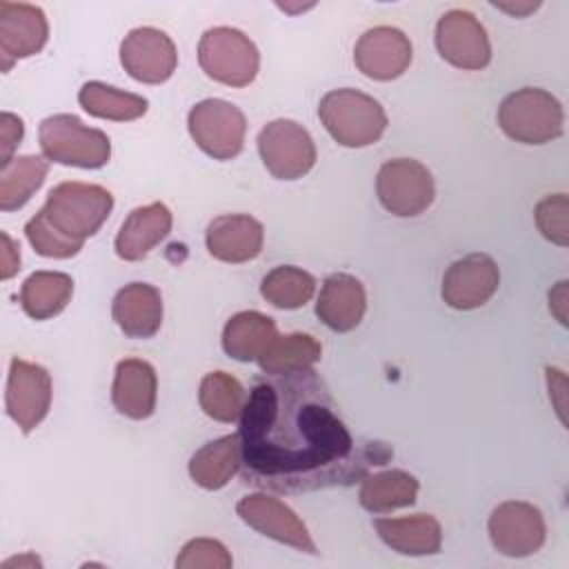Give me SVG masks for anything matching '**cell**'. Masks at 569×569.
I'll return each mask as SVG.
<instances>
[{
  "label": "cell",
  "instance_id": "6da1fadb",
  "mask_svg": "<svg viewBox=\"0 0 569 569\" xmlns=\"http://www.w3.org/2000/svg\"><path fill=\"white\" fill-rule=\"evenodd\" d=\"M253 387L240 416L242 465L251 482L298 491L349 480L353 438L311 371Z\"/></svg>",
  "mask_w": 569,
  "mask_h": 569
},
{
  "label": "cell",
  "instance_id": "7a4b0ae2",
  "mask_svg": "<svg viewBox=\"0 0 569 569\" xmlns=\"http://www.w3.org/2000/svg\"><path fill=\"white\" fill-rule=\"evenodd\" d=\"M113 209V196L100 184L67 180L56 184L40 211L49 224L64 238L84 244L107 222Z\"/></svg>",
  "mask_w": 569,
  "mask_h": 569
},
{
  "label": "cell",
  "instance_id": "3957f363",
  "mask_svg": "<svg viewBox=\"0 0 569 569\" xmlns=\"http://www.w3.org/2000/svg\"><path fill=\"white\" fill-rule=\"evenodd\" d=\"M318 116L329 136L349 149L378 142L387 129V113L382 104L351 87L325 93L318 104Z\"/></svg>",
  "mask_w": 569,
  "mask_h": 569
},
{
  "label": "cell",
  "instance_id": "277c9868",
  "mask_svg": "<svg viewBox=\"0 0 569 569\" xmlns=\"http://www.w3.org/2000/svg\"><path fill=\"white\" fill-rule=\"evenodd\" d=\"M38 142L42 156L51 162L100 169L111 158V140L104 131L87 127L73 113H53L38 127Z\"/></svg>",
  "mask_w": 569,
  "mask_h": 569
},
{
  "label": "cell",
  "instance_id": "5b68a950",
  "mask_svg": "<svg viewBox=\"0 0 569 569\" xmlns=\"http://www.w3.org/2000/svg\"><path fill=\"white\" fill-rule=\"evenodd\" d=\"M498 124L516 142L545 144L562 136L565 111L556 96L540 87H522L498 107Z\"/></svg>",
  "mask_w": 569,
  "mask_h": 569
},
{
  "label": "cell",
  "instance_id": "8992f818",
  "mask_svg": "<svg viewBox=\"0 0 569 569\" xmlns=\"http://www.w3.org/2000/svg\"><path fill=\"white\" fill-rule=\"evenodd\" d=\"M198 62L202 71L227 87H247L260 69L253 40L233 27H211L200 36Z\"/></svg>",
  "mask_w": 569,
  "mask_h": 569
},
{
  "label": "cell",
  "instance_id": "52a82bcc",
  "mask_svg": "<svg viewBox=\"0 0 569 569\" xmlns=\"http://www.w3.org/2000/svg\"><path fill=\"white\" fill-rule=\"evenodd\" d=\"M187 127L198 144L213 160H231L244 147L247 118L244 113L220 98H207L191 107Z\"/></svg>",
  "mask_w": 569,
  "mask_h": 569
},
{
  "label": "cell",
  "instance_id": "ba28073f",
  "mask_svg": "<svg viewBox=\"0 0 569 569\" xmlns=\"http://www.w3.org/2000/svg\"><path fill=\"white\" fill-rule=\"evenodd\" d=\"M258 153L267 171L278 180H298L316 164V142L296 120L278 118L258 133Z\"/></svg>",
  "mask_w": 569,
  "mask_h": 569
},
{
  "label": "cell",
  "instance_id": "9c48e42d",
  "mask_svg": "<svg viewBox=\"0 0 569 569\" xmlns=\"http://www.w3.org/2000/svg\"><path fill=\"white\" fill-rule=\"evenodd\" d=\"M376 193L380 204L398 218H413L427 211L436 189L431 171L413 158L387 160L376 176Z\"/></svg>",
  "mask_w": 569,
  "mask_h": 569
},
{
  "label": "cell",
  "instance_id": "30bf717a",
  "mask_svg": "<svg viewBox=\"0 0 569 569\" xmlns=\"http://www.w3.org/2000/svg\"><path fill=\"white\" fill-rule=\"evenodd\" d=\"M491 545L507 558L536 553L547 538V525L538 507L522 500L500 502L487 522Z\"/></svg>",
  "mask_w": 569,
  "mask_h": 569
},
{
  "label": "cell",
  "instance_id": "8fae6325",
  "mask_svg": "<svg viewBox=\"0 0 569 569\" xmlns=\"http://www.w3.org/2000/svg\"><path fill=\"white\" fill-rule=\"evenodd\" d=\"M436 49L453 67L485 69L491 62V42L480 20L465 9H451L436 22Z\"/></svg>",
  "mask_w": 569,
  "mask_h": 569
},
{
  "label": "cell",
  "instance_id": "7c38bea8",
  "mask_svg": "<svg viewBox=\"0 0 569 569\" xmlns=\"http://www.w3.org/2000/svg\"><path fill=\"white\" fill-rule=\"evenodd\" d=\"M4 405L9 418L22 433H31L49 413L51 407V376L42 365L13 358L7 376Z\"/></svg>",
  "mask_w": 569,
  "mask_h": 569
},
{
  "label": "cell",
  "instance_id": "4fadbf2b",
  "mask_svg": "<svg viewBox=\"0 0 569 569\" xmlns=\"http://www.w3.org/2000/svg\"><path fill=\"white\" fill-rule=\"evenodd\" d=\"M120 64L138 82L162 84L178 67V49L164 31L136 27L120 42Z\"/></svg>",
  "mask_w": 569,
  "mask_h": 569
},
{
  "label": "cell",
  "instance_id": "5bb4252c",
  "mask_svg": "<svg viewBox=\"0 0 569 569\" xmlns=\"http://www.w3.org/2000/svg\"><path fill=\"white\" fill-rule=\"evenodd\" d=\"M236 513L244 525L271 540H278L311 556L318 553V547L307 525L296 516L293 509H289L282 500L269 493L242 496L236 505Z\"/></svg>",
  "mask_w": 569,
  "mask_h": 569
},
{
  "label": "cell",
  "instance_id": "9a60e30c",
  "mask_svg": "<svg viewBox=\"0 0 569 569\" xmlns=\"http://www.w3.org/2000/svg\"><path fill=\"white\" fill-rule=\"evenodd\" d=\"M413 47L409 36L389 24L367 29L353 47V62L358 71L378 82L400 78L409 69Z\"/></svg>",
  "mask_w": 569,
  "mask_h": 569
},
{
  "label": "cell",
  "instance_id": "2e32d148",
  "mask_svg": "<svg viewBox=\"0 0 569 569\" xmlns=\"http://www.w3.org/2000/svg\"><path fill=\"white\" fill-rule=\"evenodd\" d=\"M500 284V269L487 253H469L449 264L442 276V300L458 311H471L491 300Z\"/></svg>",
  "mask_w": 569,
  "mask_h": 569
},
{
  "label": "cell",
  "instance_id": "e0dca14e",
  "mask_svg": "<svg viewBox=\"0 0 569 569\" xmlns=\"http://www.w3.org/2000/svg\"><path fill=\"white\" fill-rule=\"evenodd\" d=\"M49 40V22L40 7L27 2H0V56L2 71L16 60L31 58L44 49Z\"/></svg>",
  "mask_w": 569,
  "mask_h": 569
},
{
  "label": "cell",
  "instance_id": "ac0fdd59",
  "mask_svg": "<svg viewBox=\"0 0 569 569\" xmlns=\"http://www.w3.org/2000/svg\"><path fill=\"white\" fill-rule=\"evenodd\" d=\"M204 244L220 262H249L262 251L264 227L249 213H222L209 222Z\"/></svg>",
  "mask_w": 569,
  "mask_h": 569
},
{
  "label": "cell",
  "instance_id": "d6986e66",
  "mask_svg": "<svg viewBox=\"0 0 569 569\" xmlns=\"http://www.w3.org/2000/svg\"><path fill=\"white\" fill-rule=\"evenodd\" d=\"M367 311V293L362 282L351 273H331L325 278L318 300L316 316L331 331L347 333L356 329Z\"/></svg>",
  "mask_w": 569,
  "mask_h": 569
},
{
  "label": "cell",
  "instance_id": "ffe728a7",
  "mask_svg": "<svg viewBox=\"0 0 569 569\" xmlns=\"http://www.w3.org/2000/svg\"><path fill=\"white\" fill-rule=\"evenodd\" d=\"M158 376L142 358H124L116 365L111 402L118 413L131 420H144L156 411Z\"/></svg>",
  "mask_w": 569,
  "mask_h": 569
},
{
  "label": "cell",
  "instance_id": "44dd1931",
  "mask_svg": "<svg viewBox=\"0 0 569 569\" xmlns=\"http://www.w3.org/2000/svg\"><path fill=\"white\" fill-rule=\"evenodd\" d=\"M162 296L149 282L124 284L111 302V316L127 338H151L162 325Z\"/></svg>",
  "mask_w": 569,
  "mask_h": 569
},
{
  "label": "cell",
  "instance_id": "7402d4cb",
  "mask_svg": "<svg viewBox=\"0 0 569 569\" xmlns=\"http://www.w3.org/2000/svg\"><path fill=\"white\" fill-rule=\"evenodd\" d=\"M173 224V216L164 202L136 207L116 236V253L127 262L142 260L156 244H160Z\"/></svg>",
  "mask_w": 569,
  "mask_h": 569
},
{
  "label": "cell",
  "instance_id": "603a6c76",
  "mask_svg": "<svg viewBox=\"0 0 569 569\" xmlns=\"http://www.w3.org/2000/svg\"><path fill=\"white\" fill-rule=\"evenodd\" d=\"M373 527L387 547L405 556H433L442 547V527L431 513L376 518Z\"/></svg>",
  "mask_w": 569,
  "mask_h": 569
},
{
  "label": "cell",
  "instance_id": "cb8c5ba5",
  "mask_svg": "<svg viewBox=\"0 0 569 569\" xmlns=\"http://www.w3.org/2000/svg\"><path fill=\"white\" fill-rule=\"evenodd\" d=\"M242 467L240 433L216 438L200 447L189 460L191 480L209 491L222 489Z\"/></svg>",
  "mask_w": 569,
  "mask_h": 569
},
{
  "label": "cell",
  "instance_id": "d4e9b609",
  "mask_svg": "<svg viewBox=\"0 0 569 569\" xmlns=\"http://www.w3.org/2000/svg\"><path fill=\"white\" fill-rule=\"evenodd\" d=\"M278 336L273 318L260 311H240L222 329V349L238 362H253Z\"/></svg>",
  "mask_w": 569,
  "mask_h": 569
},
{
  "label": "cell",
  "instance_id": "484cf974",
  "mask_svg": "<svg viewBox=\"0 0 569 569\" xmlns=\"http://www.w3.org/2000/svg\"><path fill=\"white\" fill-rule=\"evenodd\" d=\"M420 482L416 476L402 469H387L365 476L358 500L360 507L371 513H391L402 507H411L418 498Z\"/></svg>",
  "mask_w": 569,
  "mask_h": 569
},
{
  "label": "cell",
  "instance_id": "4316f807",
  "mask_svg": "<svg viewBox=\"0 0 569 569\" xmlns=\"http://www.w3.org/2000/svg\"><path fill=\"white\" fill-rule=\"evenodd\" d=\"M73 296V280L62 271H33L20 287V307L33 320H49L64 311Z\"/></svg>",
  "mask_w": 569,
  "mask_h": 569
},
{
  "label": "cell",
  "instance_id": "83f0119b",
  "mask_svg": "<svg viewBox=\"0 0 569 569\" xmlns=\"http://www.w3.org/2000/svg\"><path fill=\"white\" fill-rule=\"evenodd\" d=\"M78 102L89 116L100 120H113V122L138 120L149 109L147 98L131 91H122L100 80L84 82L78 91Z\"/></svg>",
  "mask_w": 569,
  "mask_h": 569
},
{
  "label": "cell",
  "instance_id": "f1b7e54d",
  "mask_svg": "<svg viewBox=\"0 0 569 569\" xmlns=\"http://www.w3.org/2000/svg\"><path fill=\"white\" fill-rule=\"evenodd\" d=\"M322 358L320 342L309 333H284L276 336L273 342L256 360L260 369L269 376H291L311 371Z\"/></svg>",
  "mask_w": 569,
  "mask_h": 569
},
{
  "label": "cell",
  "instance_id": "f546056e",
  "mask_svg": "<svg viewBox=\"0 0 569 569\" xmlns=\"http://www.w3.org/2000/svg\"><path fill=\"white\" fill-rule=\"evenodd\" d=\"M49 173V160L40 156H16L0 164V209L16 211L24 207L42 187Z\"/></svg>",
  "mask_w": 569,
  "mask_h": 569
},
{
  "label": "cell",
  "instance_id": "4dcf8cb0",
  "mask_svg": "<svg viewBox=\"0 0 569 569\" xmlns=\"http://www.w3.org/2000/svg\"><path fill=\"white\" fill-rule=\"evenodd\" d=\"M198 402L211 420L229 425L240 420L247 405V393L236 376L227 371H211L200 380Z\"/></svg>",
  "mask_w": 569,
  "mask_h": 569
},
{
  "label": "cell",
  "instance_id": "1f68e13d",
  "mask_svg": "<svg viewBox=\"0 0 569 569\" xmlns=\"http://www.w3.org/2000/svg\"><path fill=\"white\" fill-rule=\"evenodd\" d=\"M316 293V278L293 264L271 269L260 282V296L278 309H300Z\"/></svg>",
  "mask_w": 569,
  "mask_h": 569
},
{
  "label": "cell",
  "instance_id": "d6a6232c",
  "mask_svg": "<svg viewBox=\"0 0 569 569\" xmlns=\"http://www.w3.org/2000/svg\"><path fill=\"white\" fill-rule=\"evenodd\" d=\"M24 236H27L29 244L33 247V251L44 258L64 260V258H73L82 249L80 242H73V240L64 238L60 231H56L42 211H38L33 218H29V222L24 224Z\"/></svg>",
  "mask_w": 569,
  "mask_h": 569
},
{
  "label": "cell",
  "instance_id": "836d02e7",
  "mask_svg": "<svg viewBox=\"0 0 569 569\" xmlns=\"http://www.w3.org/2000/svg\"><path fill=\"white\" fill-rule=\"evenodd\" d=\"M536 224L538 231L553 244H569V200L567 193L545 196L536 204Z\"/></svg>",
  "mask_w": 569,
  "mask_h": 569
},
{
  "label": "cell",
  "instance_id": "e575fe53",
  "mask_svg": "<svg viewBox=\"0 0 569 569\" xmlns=\"http://www.w3.org/2000/svg\"><path fill=\"white\" fill-rule=\"evenodd\" d=\"M231 565V553L220 540L213 538L189 540L176 558L178 569H229Z\"/></svg>",
  "mask_w": 569,
  "mask_h": 569
},
{
  "label": "cell",
  "instance_id": "d590c367",
  "mask_svg": "<svg viewBox=\"0 0 569 569\" xmlns=\"http://www.w3.org/2000/svg\"><path fill=\"white\" fill-rule=\"evenodd\" d=\"M22 136H24L22 118H18L11 111H2L0 113V164L13 158V151L18 149Z\"/></svg>",
  "mask_w": 569,
  "mask_h": 569
},
{
  "label": "cell",
  "instance_id": "8d00e7d4",
  "mask_svg": "<svg viewBox=\"0 0 569 569\" xmlns=\"http://www.w3.org/2000/svg\"><path fill=\"white\" fill-rule=\"evenodd\" d=\"M2 240V258H0V278L9 280L20 271V247L11 240L7 231L0 233Z\"/></svg>",
  "mask_w": 569,
  "mask_h": 569
},
{
  "label": "cell",
  "instance_id": "74e56055",
  "mask_svg": "<svg viewBox=\"0 0 569 569\" xmlns=\"http://www.w3.org/2000/svg\"><path fill=\"white\" fill-rule=\"evenodd\" d=\"M549 309L562 325H567V280H560L549 291Z\"/></svg>",
  "mask_w": 569,
  "mask_h": 569
},
{
  "label": "cell",
  "instance_id": "f35d334b",
  "mask_svg": "<svg viewBox=\"0 0 569 569\" xmlns=\"http://www.w3.org/2000/svg\"><path fill=\"white\" fill-rule=\"evenodd\" d=\"M547 385H549V393H560V400L556 405L558 413H560V420L565 422V373L560 369H553V367H547Z\"/></svg>",
  "mask_w": 569,
  "mask_h": 569
},
{
  "label": "cell",
  "instance_id": "ab89813d",
  "mask_svg": "<svg viewBox=\"0 0 569 569\" xmlns=\"http://www.w3.org/2000/svg\"><path fill=\"white\" fill-rule=\"evenodd\" d=\"M493 7L507 11V13L516 16V18H525L531 11H536L540 7V2H516V4L513 2H493Z\"/></svg>",
  "mask_w": 569,
  "mask_h": 569
},
{
  "label": "cell",
  "instance_id": "60d3db41",
  "mask_svg": "<svg viewBox=\"0 0 569 569\" xmlns=\"http://www.w3.org/2000/svg\"><path fill=\"white\" fill-rule=\"evenodd\" d=\"M11 565H18V567H42L40 558H36L33 553H24V556H18V558H9L2 562V569H9Z\"/></svg>",
  "mask_w": 569,
  "mask_h": 569
}]
</instances>
